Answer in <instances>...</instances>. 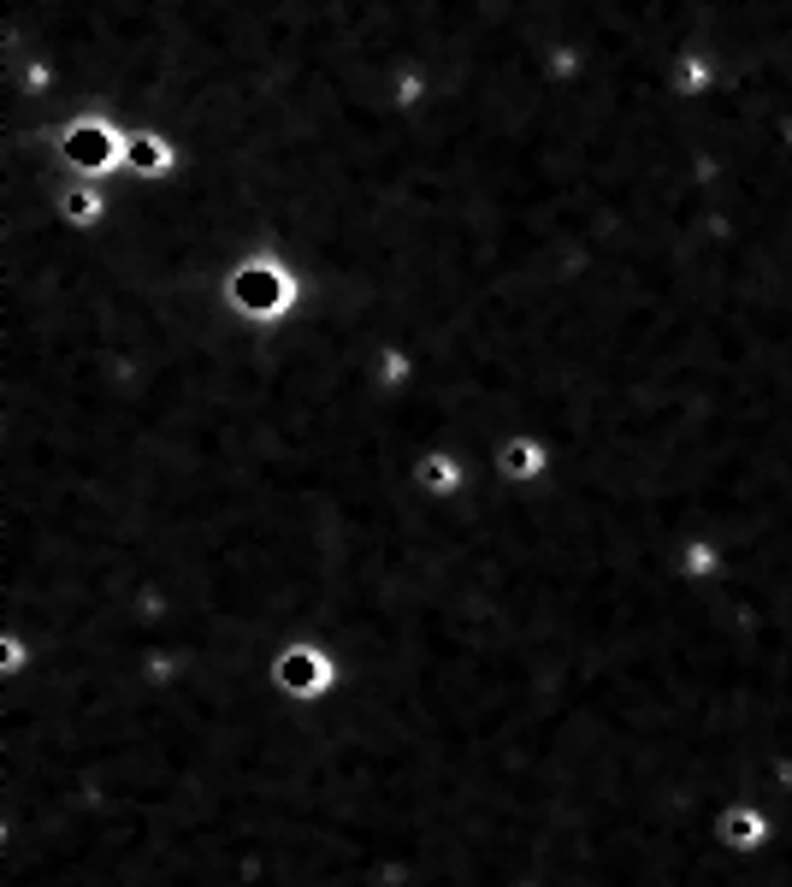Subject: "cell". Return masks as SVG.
Returning a JSON list of instances; mask_svg holds the SVG:
<instances>
[{"label": "cell", "mask_w": 792, "mask_h": 887, "mask_svg": "<svg viewBox=\"0 0 792 887\" xmlns=\"http://www.w3.org/2000/svg\"><path fill=\"white\" fill-rule=\"evenodd\" d=\"M497 462H503V473H532V468H539V450L521 438V443H503V456H497Z\"/></svg>", "instance_id": "2"}, {"label": "cell", "mask_w": 792, "mask_h": 887, "mask_svg": "<svg viewBox=\"0 0 792 887\" xmlns=\"http://www.w3.org/2000/svg\"><path fill=\"white\" fill-rule=\"evenodd\" d=\"M680 95H698L704 90V83H710V60H704V54H692V60H680Z\"/></svg>", "instance_id": "3"}, {"label": "cell", "mask_w": 792, "mask_h": 887, "mask_svg": "<svg viewBox=\"0 0 792 887\" xmlns=\"http://www.w3.org/2000/svg\"><path fill=\"white\" fill-rule=\"evenodd\" d=\"M728 841H733V846H757V841H763V816L728 811Z\"/></svg>", "instance_id": "1"}]
</instances>
